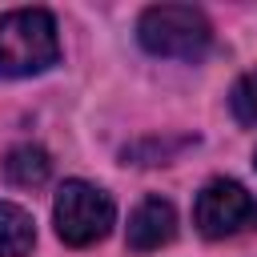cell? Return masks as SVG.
Returning <instances> with one entry per match:
<instances>
[{
  "mask_svg": "<svg viewBox=\"0 0 257 257\" xmlns=\"http://www.w3.org/2000/svg\"><path fill=\"white\" fill-rule=\"evenodd\" d=\"M193 225H197L201 237H209V241L249 233V229H257V197L245 193V185L217 177V181H209V185L197 193Z\"/></svg>",
  "mask_w": 257,
  "mask_h": 257,
  "instance_id": "obj_4",
  "label": "cell"
},
{
  "mask_svg": "<svg viewBox=\"0 0 257 257\" xmlns=\"http://www.w3.org/2000/svg\"><path fill=\"white\" fill-rule=\"evenodd\" d=\"M229 108H233V116H237L241 124H257V68H249V72L233 84Z\"/></svg>",
  "mask_w": 257,
  "mask_h": 257,
  "instance_id": "obj_8",
  "label": "cell"
},
{
  "mask_svg": "<svg viewBox=\"0 0 257 257\" xmlns=\"http://www.w3.org/2000/svg\"><path fill=\"white\" fill-rule=\"evenodd\" d=\"M112 197L88 181H64L60 193H56V205H52V221H56V233L64 245L72 249H88L96 245L108 229H112Z\"/></svg>",
  "mask_w": 257,
  "mask_h": 257,
  "instance_id": "obj_3",
  "label": "cell"
},
{
  "mask_svg": "<svg viewBox=\"0 0 257 257\" xmlns=\"http://www.w3.org/2000/svg\"><path fill=\"white\" fill-rule=\"evenodd\" d=\"M185 145H193L189 137H181V141H173V145H157V141H149V145H133V149H124V157H133L137 165H165V157L173 153V149H185Z\"/></svg>",
  "mask_w": 257,
  "mask_h": 257,
  "instance_id": "obj_9",
  "label": "cell"
},
{
  "mask_svg": "<svg viewBox=\"0 0 257 257\" xmlns=\"http://www.w3.org/2000/svg\"><path fill=\"white\" fill-rule=\"evenodd\" d=\"M60 60L56 20L44 8H16L0 16V76H36Z\"/></svg>",
  "mask_w": 257,
  "mask_h": 257,
  "instance_id": "obj_1",
  "label": "cell"
},
{
  "mask_svg": "<svg viewBox=\"0 0 257 257\" xmlns=\"http://www.w3.org/2000/svg\"><path fill=\"white\" fill-rule=\"evenodd\" d=\"M173 233H177V213L165 197H145L128 217V249L133 253H153V249L169 245Z\"/></svg>",
  "mask_w": 257,
  "mask_h": 257,
  "instance_id": "obj_5",
  "label": "cell"
},
{
  "mask_svg": "<svg viewBox=\"0 0 257 257\" xmlns=\"http://www.w3.org/2000/svg\"><path fill=\"white\" fill-rule=\"evenodd\" d=\"M32 245H36L32 217L20 205L0 201V257H28Z\"/></svg>",
  "mask_w": 257,
  "mask_h": 257,
  "instance_id": "obj_7",
  "label": "cell"
},
{
  "mask_svg": "<svg viewBox=\"0 0 257 257\" xmlns=\"http://www.w3.org/2000/svg\"><path fill=\"white\" fill-rule=\"evenodd\" d=\"M137 40L153 56L169 60H201L213 44V28L201 8L189 4H153L137 20Z\"/></svg>",
  "mask_w": 257,
  "mask_h": 257,
  "instance_id": "obj_2",
  "label": "cell"
},
{
  "mask_svg": "<svg viewBox=\"0 0 257 257\" xmlns=\"http://www.w3.org/2000/svg\"><path fill=\"white\" fill-rule=\"evenodd\" d=\"M0 169H4L8 185H16V189H40L48 181V173H52V161H48V153L40 145H16V149L4 153Z\"/></svg>",
  "mask_w": 257,
  "mask_h": 257,
  "instance_id": "obj_6",
  "label": "cell"
}]
</instances>
